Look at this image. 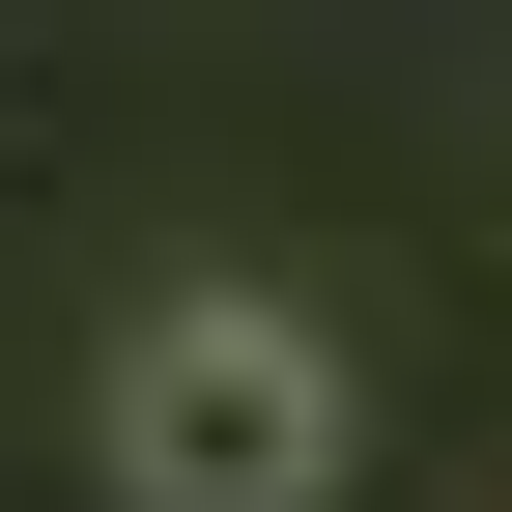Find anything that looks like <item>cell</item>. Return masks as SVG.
Here are the masks:
<instances>
[{"label":"cell","mask_w":512,"mask_h":512,"mask_svg":"<svg viewBox=\"0 0 512 512\" xmlns=\"http://www.w3.org/2000/svg\"><path fill=\"white\" fill-rule=\"evenodd\" d=\"M342 484V342L285 285H171L114 342V512H313Z\"/></svg>","instance_id":"obj_1"}]
</instances>
